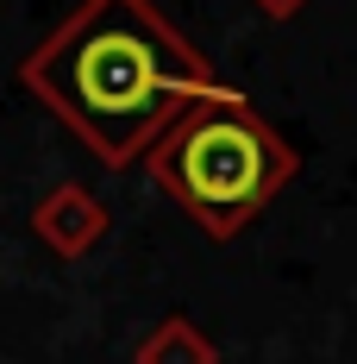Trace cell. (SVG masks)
Wrapping results in <instances>:
<instances>
[{"mask_svg":"<svg viewBox=\"0 0 357 364\" xmlns=\"http://www.w3.org/2000/svg\"><path fill=\"white\" fill-rule=\"evenodd\" d=\"M144 170L207 239L226 245L288 188L295 145L238 88H226L207 101H188L144 145Z\"/></svg>","mask_w":357,"mask_h":364,"instance_id":"obj_2","label":"cell"},{"mask_svg":"<svg viewBox=\"0 0 357 364\" xmlns=\"http://www.w3.org/2000/svg\"><path fill=\"white\" fill-rule=\"evenodd\" d=\"M132 364H219V346L194 327L188 314H163V321L132 346Z\"/></svg>","mask_w":357,"mask_h":364,"instance_id":"obj_4","label":"cell"},{"mask_svg":"<svg viewBox=\"0 0 357 364\" xmlns=\"http://www.w3.org/2000/svg\"><path fill=\"white\" fill-rule=\"evenodd\" d=\"M251 6H257V13H270V19H295L307 0H251Z\"/></svg>","mask_w":357,"mask_h":364,"instance_id":"obj_5","label":"cell"},{"mask_svg":"<svg viewBox=\"0 0 357 364\" xmlns=\"http://www.w3.org/2000/svg\"><path fill=\"white\" fill-rule=\"evenodd\" d=\"M107 208L82 188V182H57L44 201L32 208V232H38V245L44 252H57V257H88L101 239H107Z\"/></svg>","mask_w":357,"mask_h":364,"instance_id":"obj_3","label":"cell"},{"mask_svg":"<svg viewBox=\"0 0 357 364\" xmlns=\"http://www.w3.org/2000/svg\"><path fill=\"white\" fill-rule=\"evenodd\" d=\"M19 82L107 164H138L188 101L226 95L219 70L150 0H82L19 63Z\"/></svg>","mask_w":357,"mask_h":364,"instance_id":"obj_1","label":"cell"}]
</instances>
